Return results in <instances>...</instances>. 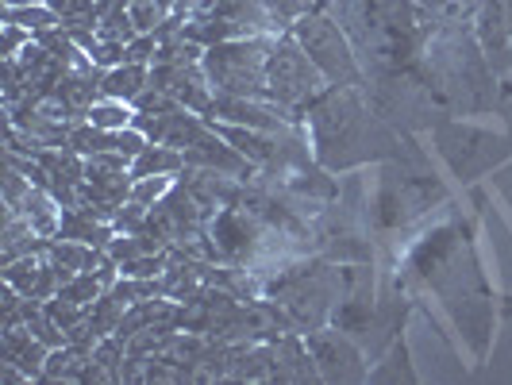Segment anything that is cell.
Masks as SVG:
<instances>
[{
    "label": "cell",
    "mask_w": 512,
    "mask_h": 385,
    "mask_svg": "<svg viewBox=\"0 0 512 385\" xmlns=\"http://www.w3.org/2000/svg\"><path fill=\"white\" fill-rule=\"evenodd\" d=\"M305 131L312 143V158L332 174L405 154L397 128L374 112V104L366 101V89H351V85H328L308 104Z\"/></svg>",
    "instance_id": "6da1fadb"
},
{
    "label": "cell",
    "mask_w": 512,
    "mask_h": 385,
    "mask_svg": "<svg viewBox=\"0 0 512 385\" xmlns=\"http://www.w3.org/2000/svg\"><path fill=\"white\" fill-rule=\"evenodd\" d=\"M420 66L436 85L439 101L455 104L462 112H486L497 101V74L489 66L474 27L439 24L432 39L424 43Z\"/></svg>",
    "instance_id": "7a4b0ae2"
},
{
    "label": "cell",
    "mask_w": 512,
    "mask_h": 385,
    "mask_svg": "<svg viewBox=\"0 0 512 385\" xmlns=\"http://www.w3.org/2000/svg\"><path fill=\"white\" fill-rule=\"evenodd\" d=\"M297 43L316 62V70L328 77V85H351V89H366V66H362L359 51L351 43V35L343 24L328 12V0H320L312 12H305L293 24Z\"/></svg>",
    "instance_id": "3957f363"
},
{
    "label": "cell",
    "mask_w": 512,
    "mask_h": 385,
    "mask_svg": "<svg viewBox=\"0 0 512 385\" xmlns=\"http://www.w3.org/2000/svg\"><path fill=\"white\" fill-rule=\"evenodd\" d=\"M278 35H243L205 51V74L224 97H266V62Z\"/></svg>",
    "instance_id": "277c9868"
},
{
    "label": "cell",
    "mask_w": 512,
    "mask_h": 385,
    "mask_svg": "<svg viewBox=\"0 0 512 385\" xmlns=\"http://www.w3.org/2000/svg\"><path fill=\"white\" fill-rule=\"evenodd\" d=\"M324 89H328V77L316 70V62L297 43V35L293 31L278 35L274 39V51H270V62H266V97L305 116V108Z\"/></svg>",
    "instance_id": "5b68a950"
},
{
    "label": "cell",
    "mask_w": 512,
    "mask_h": 385,
    "mask_svg": "<svg viewBox=\"0 0 512 385\" xmlns=\"http://www.w3.org/2000/svg\"><path fill=\"white\" fill-rule=\"evenodd\" d=\"M305 343L324 382H362L366 378V359H362L359 343L347 332L324 324L316 332H305Z\"/></svg>",
    "instance_id": "8992f818"
},
{
    "label": "cell",
    "mask_w": 512,
    "mask_h": 385,
    "mask_svg": "<svg viewBox=\"0 0 512 385\" xmlns=\"http://www.w3.org/2000/svg\"><path fill=\"white\" fill-rule=\"evenodd\" d=\"M151 85L166 89L181 108L201 112V116H208L212 97H216L205 74V62H151Z\"/></svg>",
    "instance_id": "52a82bcc"
},
{
    "label": "cell",
    "mask_w": 512,
    "mask_h": 385,
    "mask_svg": "<svg viewBox=\"0 0 512 385\" xmlns=\"http://www.w3.org/2000/svg\"><path fill=\"white\" fill-rule=\"evenodd\" d=\"M320 370L316 359L308 351V343L301 339V332H285L274 339V370L270 382H316Z\"/></svg>",
    "instance_id": "ba28073f"
},
{
    "label": "cell",
    "mask_w": 512,
    "mask_h": 385,
    "mask_svg": "<svg viewBox=\"0 0 512 385\" xmlns=\"http://www.w3.org/2000/svg\"><path fill=\"white\" fill-rule=\"evenodd\" d=\"M0 355H4V362L20 366L31 382H39V378H43V366H47V355H51V347H47V343H39L27 328H4Z\"/></svg>",
    "instance_id": "9c48e42d"
},
{
    "label": "cell",
    "mask_w": 512,
    "mask_h": 385,
    "mask_svg": "<svg viewBox=\"0 0 512 385\" xmlns=\"http://www.w3.org/2000/svg\"><path fill=\"white\" fill-rule=\"evenodd\" d=\"M147 85H151V66H143V62H120V66H112V70H104V97H116V101H128L135 104L143 93H147Z\"/></svg>",
    "instance_id": "30bf717a"
},
{
    "label": "cell",
    "mask_w": 512,
    "mask_h": 385,
    "mask_svg": "<svg viewBox=\"0 0 512 385\" xmlns=\"http://www.w3.org/2000/svg\"><path fill=\"white\" fill-rule=\"evenodd\" d=\"M20 212L27 216V224L35 228V235H43V239H54L58 228H62V205L54 201V193L43 189V185H31V193L24 197Z\"/></svg>",
    "instance_id": "8fae6325"
},
{
    "label": "cell",
    "mask_w": 512,
    "mask_h": 385,
    "mask_svg": "<svg viewBox=\"0 0 512 385\" xmlns=\"http://www.w3.org/2000/svg\"><path fill=\"white\" fill-rule=\"evenodd\" d=\"M93 359L89 347H74V343H62L47 355V366H43V378L39 382H81L85 366Z\"/></svg>",
    "instance_id": "7c38bea8"
},
{
    "label": "cell",
    "mask_w": 512,
    "mask_h": 385,
    "mask_svg": "<svg viewBox=\"0 0 512 385\" xmlns=\"http://www.w3.org/2000/svg\"><path fill=\"white\" fill-rule=\"evenodd\" d=\"M185 170V154L166 143H147V151L131 158V178H158V174H181Z\"/></svg>",
    "instance_id": "4fadbf2b"
},
{
    "label": "cell",
    "mask_w": 512,
    "mask_h": 385,
    "mask_svg": "<svg viewBox=\"0 0 512 385\" xmlns=\"http://www.w3.org/2000/svg\"><path fill=\"white\" fill-rule=\"evenodd\" d=\"M85 120H89V124H97L101 131L131 128V124H135V104L116 101V97H101V101L89 108V116H85Z\"/></svg>",
    "instance_id": "5bb4252c"
},
{
    "label": "cell",
    "mask_w": 512,
    "mask_h": 385,
    "mask_svg": "<svg viewBox=\"0 0 512 385\" xmlns=\"http://www.w3.org/2000/svg\"><path fill=\"white\" fill-rule=\"evenodd\" d=\"M4 20L24 24L31 35H39V31H47V27H62V16L54 12V4H24V8H8V4H4Z\"/></svg>",
    "instance_id": "9a60e30c"
},
{
    "label": "cell",
    "mask_w": 512,
    "mask_h": 385,
    "mask_svg": "<svg viewBox=\"0 0 512 385\" xmlns=\"http://www.w3.org/2000/svg\"><path fill=\"white\" fill-rule=\"evenodd\" d=\"M128 12L131 20H135V27H139V35H154L158 27L174 16L162 0H128Z\"/></svg>",
    "instance_id": "2e32d148"
},
{
    "label": "cell",
    "mask_w": 512,
    "mask_h": 385,
    "mask_svg": "<svg viewBox=\"0 0 512 385\" xmlns=\"http://www.w3.org/2000/svg\"><path fill=\"white\" fill-rule=\"evenodd\" d=\"M101 293H108V289H104V282L97 278V274H74L70 282L58 289V297H66V301H74V305H85V308L93 305Z\"/></svg>",
    "instance_id": "e0dca14e"
},
{
    "label": "cell",
    "mask_w": 512,
    "mask_h": 385,
    "mask_svg": "<svg viewBox=\"0 0 512 385\" xmlns=\"http://www.w3.org/2000/svg\"><path fill=\"white\" fill-rule=\"evenodd\" d=\"M178 185V174H158V178H135L131 181V201H139V205H158L170 189Z\"/></svg>",
    "instance_id": "ac0fdd59"
},
{
    "label": "cell",
    "mask_w": 512,
    "mask_h": 385,
    "mask_svg": "<svg viewBox=\"0 0 512 385\" xmlns=\"http://www.w3.org/2000/svg\"><path fill=\"white\" fill-rule=\"evenodd\" d=\"M320 0H266V8H270V16H274V24H278V31H293V24L305 16V12H312Z\"/></svg>",
    "instance_id": "d6986e66"
},
{
    "label": "cell",
    "mask_w": 512,
    "mask_h": 385,
    "mask_svg": "<svg viewBox=\"0 0 512 385\" xmlns=\"http://www.w3.org/2000/svg\"><path fill=\"white\" fill-rule=\"evenodd\" d=\"M31 39H35V35H31L24 24H12V20H4V58H16V54H20L27 43H31Z\"/></svg>",
    "instance_id": "ffe728a7"
},
{
    "label": "cell",
    "mask_w": 512,
    "mask_h": 385,
    "mask_svg": "<svg viewBox=\"0 0 512 385\" xmlns=\"http://www.w3.org/2000/svg\"><path fill=\"white\" fill-rule=\"evenodd\" d=\"M154 54H158V35H135L128 43V62H143L151 66Z\"/></svg>",
    "instance_id": "44dd1931"
},
{
    "label": "cell",
    "mask_w": 512,
    "mask_h": 385,
    "mask_svg": "<svg viewBox=\"0 0 512 385\" xmlns=\"http://www.w3.org/2000/svg\"><path fill=\"white\" fill-rule=\"evenodd\" d=\"M8 8H24V4H51V0H4Z\"/></svg>",
    "instance_id": "7402d4cb"
}]
</instances>
